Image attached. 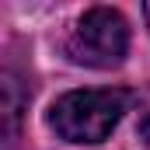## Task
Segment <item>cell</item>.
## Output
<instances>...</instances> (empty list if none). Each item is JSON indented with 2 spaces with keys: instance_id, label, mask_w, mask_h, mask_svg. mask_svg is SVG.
I'll return each instance as SVG.
<instances>
[{
  "instance_id": "3957f363",
  "label": "cell",
  "mask_w": 150,
  "mask_h": 150,
  "mask_svg": "<svg viewBox=\"0 0 150 150\" xmlns=\"http://www.w3.org/2000/svg\"><path fill=\"white\" fill-rule=\"evenodd\" d=\"M18 122H21V94H18V80H14V74H4V150H14Z\"/></svg>"
},
{
  "instance_id": "7a4b0ae2",
  "label": "cell",
  "mask_w": 150,
  "mask_h": 150,
  "mask_svg": "<svg viewBox=\"0 0 150 150\" xmlns=\"http://www.w3.org/2000/svg\"><path fill=\"white\" fill-rule=\"evenodd\" d=\"M67 52L74 63L112 70L129 52V25L115 7H91L80 14L74 35L67 42Z\"/></svg>"
},
{
  "instance_id": "5b68a950",
  "label": "cell",
  "mask_w": 150,
  "mask_h": 150,
  "mask_svg": "<svg viewBox=\"0 0 150 150\" xmlns=\"http://www.w3.org/2000/svg\"><path fill=\"white\" fill-rule=\"evenodd\" d=\"M143 18H147V25H150V4H143Z\"/></svg>"
},
{
  "instance_id": "277c9868",
  "label": "cell",
  "mask_w": 150,
  "mask_h": 150,
  "mask_svg": "<svg viewBox=\"0 0 150 150\" xmlns=\"http://www.w3.org/2000/svg\"><path fill=\"white\" fill-rule=\"evenodd\" d=\"M140 136H143V140L150 143V112L143 115V119H140Z\"/></svg>"
},
{
  "instance_id": "6da1fadb",
  "label": "cell",
  "mask_w": 150,
  "mask_h": 150,
  "mask_svg": "<svg viewBox=\"0 0 150 150\" xmlns=\"http://www.w3.org/2000/svg\"><path fill=\"white\" fill-rule=\"evenodd\" d=\"M126 112L122 91H67L49 108V126L67 143H101Z\"/></svg>"
}]
</instances>
